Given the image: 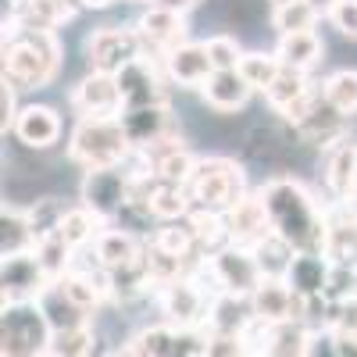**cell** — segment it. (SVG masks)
<instances>
[{"mask_svg": "<svg viewBox=\"0 0 357 357\" xmlns=\"http://www.w3.org/2000/svg\"><path fill=\"white\" fill-rule=\"evenodd\" d=\"M33 247H36V236H33V225H29L25 211L4 207V218H0V250L18 254V250H33Z\"/></svg>", "mask_w": 357, "mask_h": 357, "instance_id": "cell-35", "label": "cell"}, {"mask_svg": "<svg viewBox=\"0 0 357 357\" xmlns=\"http://www.w3.org/2000/svg\"><path fill=\"white\" fill-rule=\"evenodd\" d=\"M321 86H325V100H329L340 114H347V118L357 114V68H340Z\"/></svg>", "mask_w": 357, "mask_h": 357, "instance_id": "cell-37", "label": "cell"}, {"mask_svg": "<svg viewBox=\"0 0 357 357\" xmlns=\"http://www.w3.org/2000/svg\"><path fill=\"white\" fill-rule=\"evenodd\" d=\"M79 0H18L11 22L15 25H33V29H57L72 22Z\"/></svg>", "mask_w": 357, "mask_h": 357, "instance_id": "cell-27", "label": "cell"}, {"mask_svg": "<svg viewBox=\"0 0 357 357\" xmlns=\"http://www.w3.org/2000/svg\"><path fill=\"white\" fill-rule=\"evenodd\" d=\"M97 350V333L93 325H79V329H65V333H54L50 340V350L47 354H57V357H82V354H93Z\"/></svg>", "mask_w": 357, "mask_h": 357, "instance_id": "cell-43", "label": "cell"}, {"mask_svg": "<svg viewBox=\"0 0 357 357\" xmlns=\"http://www.w3.org/2000/svg\"><path fill=\"white\" fill-rule=\"evenodd\" d=\"M118 118H122V129H126V136L132 143V151H151V146L178 136V126L172 118L168 100L165 104H132V107H122Z\"/></svg>", "mask_w": 357, "mask_h": 357, "instance_id": "cell-10", "label": "cell"}, {"mask_svg": "<svg viewBox=\"0 0 357 357\" xmlns=\"http://www.w3.org/2000/svg\"><path fill=\"white\" fill-rule=\"evenodd\" d=\"M311 340H314V329L301 318H286V321H275V325H264L261 321V336H254L250 343H257V354H279V357H301V354H311Z\"/></svg>", "mask_w": 357, "mask_h": 357, "instance_id": "cell-19", "label": "cell"}, {"mask_svg": "<svg viewBox=\"0 0 357 357\" xmlns=\"http://www.w3.org/2000/svg\"><path fill=\"white\" fill-rule=\"evenodd\" d=\"M15 93H18V86L4 82V89H0V104H4V118H0V132H11L15 129V118H18V104H15Z\"/></svg>", "mask_w": 357, "mask_h": 357, "instance_id": "cell-47", "label": "cell"}, {"mask_svg": "<svg viewBox=\"0 0 357 357\" xmlns=\"http://www.w3.org/2000/svg\"><path fill=\"white\" fill-rule=\"evenodd\" d=\"M325 186L333 200H350L357 186V139L343 136L340 143L329 146V161H325Z\"/></svg>", "mask_w": 357, "mask_h": 357, "instance_id": "cell-22", "label": "cell"}, {"mask_svg": "<svg viewBox=\"0 0 357 357\" xmlns=\"http://www.w3.org/2000/svg\"><path fill=\"white\" fill-rule=\"evenodd\" d=\"M311 4H314V8L321 11V15H329V8L336 4V0H311Z\"/></svg>", "mask_w": 357, "mask_h": 357, "instance_id": "cell-51", "label": "cell"}, {"mask_svg": "<svg viewBox=\"0 0 357 357\" xmlns=\"http://www.w3.org/2000/svg\"><path fill=\"white\" fill-rule=\"evenodd\" d=\"M254 325H257V314H254L250 296L225 293V289H218V293L211 296V311H207V321H204V329H207V333H236V336H250Z\"/></svg>", "mask_w": 357, "mask_h": 357, "instance_id": "cell-16", "label": "cell"}, {"mask_svg": "<svg viewBox=\"0 0 357 357\" xmlns=\"http://www.w3.org/2000/svg\"><path fill=\"white\" fill-rule=\"evenodd\" d=\"M225 229H229V240L232 243H261L268 232H272V222H268V211H264V200L261 193H247L240 197L229 211H225Z\"/></svg>", "mask_w": 357, "mask_h": 357, "instance_id": "cell-18", "label": "cell"}, {"mask_svg": "<svg viewBox=\"0 0 357 357\" xmlns=\"http://www.w3.org/2000/svg\"><path fill=\"white\" fill-rule=\"evenodd\" d=\"M193 207H207V211L225 215L229 207L247 197V175L232 158H197V168L186 178Z\"/></svg>", "mask_w": 357, "mask_h": 357, "instance_id": "cell-4", "label": "cell"}, {"mask_svg": "<svg viewBox=\"0 0 357 357\" xmlns=\"http://www.w3.org/2000/svg\"><path fill=\"white\" fill-rule=\"evenodd\" d=\"M257 193L264 200L272 232H279L296 254H325V247H329V211L311 197L304 183H296L289 175H275Z\"/></svg>", "mask_w": 357, "mask_h": 357, "instance_id": "cell-1", "label": "cell"}, {"mask_svg": "<svg viewBox=\"0 0 357 357\" xmlns=\"http://www.w3.org/2000/svg\"><path fill=\"white\" fill-rule=\"evenodd\" d=\"M333 261L329 254H296L289 264V286L304 296V301H325V286H329Z\"/></svg>", "mask_w": 357, "mask_h": 357, "instance_id": "cell-23", "label": "cell"}, {"mask_svg": "<svg viewBox=\"0 0 357 357\" xmlns=\"http://www.w3.org/2000/svg\"><path fill=\"white\" fill-rule=\"evenodd\" d=\"M275 4H289V0H272V8H275Z\"/></svg>", "mask_w": 357, "mask_h": 357, "instance_id": "cell-53", "label": "cell"}, {"mask_svg": "<svg viewBox=\"0 0 357 357\" xmlns=\"http://www.w3.org/2000/svg\"><path fill=\"white\" fill-rule=\"evenodd\" d=\"M100 229H104V222L89 211L86 204H82V207H72V211H65V218H61V236H65L75 250H82L86 243H93Z\"/></svg>", "mask_w": 357, "mask_h": 357, "instance_id": "cell-39", "label": "cell"}, {"mask_svg": "<svg viewBox=\"0 0 357 357\" xmlns=\"http://www.w3.org/2000/svg\"><path fill=\"white\" fill-rule=\"evenodd\" d=\"M161 65H165L168 82L186 86V89H200L207 82V75L215 72V61H211V54H207V43H190V40L183 47H175Z\"/></svg>", "mask_w": 357, "mask_h": 357, "instance_id": "cell-20", "label": "cell"}, {"mask_svg": "<svg viewBox=\"0 0 357 357\" xmlns=\"http://www.w3.org/2000/svg\"><path fill=\"white\" fill-rule=\"evenodd\" d=\"M146 289H154V282H151V272H146L143 254L122 268H107V301H136Z\"/></svg>", "mask_w": 357, "mask_h": 357, "instance_id": "cell-30", "label": "cell"}, {"mask_svg": "<svg viewBox=\"0 0 357 357\" xmlns=\"http://www.w3.org/2000/svg\"><path fill=\"white\" fill-rule=\"evenodd\" d=\"M207 54H211L215 68H240V57H243V50H240V43H236V36H225V33L207 40Z\"/></svg>", "mask_w": 357, "mask_h": 357, "instance_id": "cell-45", "label": "cell"}, {"mask_svg": "<svg viewBox=\"0 0 357 357\" xmlns=\"http://www.w3.org/2000/svg\"><path fill=\"white\" fill-rule=\"evenodd\" d=\"M151 4H165V8H175V11H190L193 4H200V0H151Z\"/></svg>", "mask_w": 357, "mask_h": 357, "instance_id": "cell-49", "label": "cell"}, {"mask_svg": "<svg viewBox=\"0 0 357 357\" xmlns=\"http://www.w3.org/2000/svg\"><path fill=\"white\" fill-rule=\"evenodd\" d=\"M79 4H82V8H97V11H100V8H111L114 0H79Z\"/></svg>", "mask_w": 357, "mask_h": 357, "instance_id": "cell-50", "label": "cell"}, {"mask_svg": "<svg viewBox=\"0 0 357 357\" xmlns=\"http://www.w3.org/2000/svg\"><path fill=\"white\" fill-rule=\"evenodd\" d=\"M250 304H254L257 321H264V325H275L286 318L304 321V296L289 286L286 275H264L261 286L250 293Z\"/></svg>", "mask_w": 357, "mask_h": 357, "instance_id": "cell-14", "label": "cell"}, {"mask_svg": "<svg viewBox=\"0 0 357 357\" xmlns=\"http://www.w3.org/2000/svg\"><path fill=\"white\" fill-rule=\"evenodd\" d=\"M333 325H340L343 333H350L357 340V296H354V301H347V304H340V314H336Z\"/></svg>", "mask_w": 357, "mask_h": 357, "instance_id": "cell-48", "label": "cell"}, {"mask_svg": "<svg viewBox=\"0 0 357 357\" xmlns=\"http://www.w3.org/2000/svg\"><path fill=\"white\" fill-rule=\"evenodd\" d=\"M207 272H211V279H215L218 289L240 293V296H250L261 286V279H264V268H261L254 247L232 243V240L207 254Z\"/></svg>", "mask_w": 357, "mask_h": 357, "instance_id": "cell-7", "label": "cell"}, {"mask_svg": "<svg viewBox=\"0 0 357 357\" xmlns=\"http://www.w3.org/2000/svg\"><path fill=\"white\" fill-rule=\"evenodd\" d=\"M240 72L247 75V82L254 89L264 93V89L275 82V75L282 72V57L279 54H264V50H250V54L240 57Z\"/></svg>", "mask_w": 357, "mask_h": 357, "instance_id": "cell-41", "label": "cell"}, {"mask_svg": "<svg viewBox=\"0 0 357 357\" xmlns=\"http://www.w3.org/2000/svg\"><path fill=\"white\" fill-rule=\"evenodd\" d=\"M311 82H307V72H301V68H289V65H282V72L275 75V82L272 86H268L264 89V100L268 104H272L279 114L296 100V97H301L304 93V89H307Z\"/></svg>", "mask_w": 357, "mask_h": 357, "instance_id": "cell-38", "label": "cell"}, {"mask_svg": "<svg viewBox=\"0 0 357 357\" xmlns=\"http://www.w3.org/2000/svg\"><path fill=\"white\" fill-rule=\"evenodd\" d=\"M54 340V329L40 307V301H8L4 321H0V350L4 357H29V354H47Z\"/></svg>", "mask_w": 357, "mask_h": 357, "instance_id": "cell-5", "label": "cell"}, {"mask_svg": "<svg viewBox=\"0 0 357 357\" xmlns=\"http://www.w3.org/2000/svg\"><path fill=\"white\" fill-rule=\"evenodd\" d=\"M65 211H68V207L57 200V197H40L36 204H29V207H25V218H29V225H33L36 240H43V236H50V232L61 229Z\"/></svg>", "mask_w": 357, "mask_h": 357, "instance_id": "cell-42", "label": "cell"}, {"mask_svg": "<svg viewBox=\"0 0 357 357\" xmlns=\"http://www.w3.org/2000/svg\"><path fill=\"white\" fill-rule=\"evenodd\" d=\"M254 254H257V261L264 268V275H286L293 257H296V250L282 240L279 232H268L261 243H254Z\"/></svg>", "mask_w": 357, "mask_h": 357, "instance_id": "cell-40", "label": "cell"}, {"mask_svg": "<svg viewBox=\"0 0 357 357\" xmlns=\"http://www.w3.org/2000/svg\"><path fill=\"white\" fill-rule=\"evenodd\" d=\"M347 204H354V207H357V186H354V197H350V200H347Z\"/></svg>", "mask_w": 357, "mask_h": 357, "instance_id": "cell-52", "label": "cell"}, {"mask_svg": "<svg viewBox=\"0 0 357 357\" xmlns=\"http://www.w3.org/2000/svg\"><path fill=\"white\" fill-rule=\"evenodd\" d=\"M325 254L340 264L357 268V211L347 200H340V207L329 215V247H325Z\"/></svg>", "mask_w": 357, "mask_h": 357, "instance_id": "cell-25", "label": "cell"}, {"mask_svg": "<svg viewBox=\"0 0 357 357\" xmlns=\"http://www.w3.org/2000/svg\"><path fill=\"white\" fill-rule=\"evenodd\" d=\"M325 18L333 22V29H336L340 36L357 40V0H336Z\"/></svg>", "mask_w": 357, "mask_h": 357, "instance_id": "cell-46", "label": "cell"}, {"mask_svg": "<svg viewBox=\"0 0 357 357\" xmlns=\"http://www.w3.org/2000/svg\"><path fill=\"white\" fill-rule=\"evenodd\" d=\"M25 146H33V151H47L61 139V118H57L54 107H43V104H29L18 111L15 118V129H11Z\"/></svg>", "mask_w": 357, "mask_h": 357, "instance_id": "cell-21", "label": "cell"}, {"mask_svg": "<svg viewBox=\"0 0 357 357\" xmlns=\"http://www.w3.org/2000/svg\"><path fill=\"white\" fill-rule=\"evenodd\" d=\"M68 154L82 168H104V165H126L129 154L136 151L118 114H79L68 139Z\"/></svg>", "mask_w": 357, "mask_h": 357, "instance_id": "cell-3", "label": "cell"}, {"mask_svg": "<svg viewBox=\"0 0 357 357\" xmlns=\"http://www.w3.org/2000/svg\"><path fill=\"white\" fill-rule=\"evenodd\" d=\"M40 307L50 321L54 333H65V329H79V325H89V311L82 304H75L72 296L61 289V282H50L40 293Z\"/></svg>", "mask_w": 357, "mask_h": 357, "instance_id": "cell-28", "label": "cell"}, {"mask_svg": "<svg viewBox=\"0 0 357 357\" xmlns=\"http://www.w3.org/2000/svg\"><path fill=\"white\" fill-rule=\"evenodd\" d=\"M57 282H61V289L75 304H82L86 311H97L107 301V268H100V275H89V272H82V268L72 264Z\"/></svg>", "mask_w": 357, "mask_h": 357, "instance_id": "cell-31", "label": "cell"}, {"mask_svg": "<svg viewBox=\"0 0 357 357\" xmlns=\"http://www.w3.org/2000/svg\"><path fill=\"white\" fill-rule=\"evenodd\" d=\"M200 93H204V104L211 111L232 114V111L247 107L254 86L247 82V75L240 68H215L211 75H207V82L200 86Z\"/></svg>", "mask_w": 357, "mask_h": 357, "instance_id": "cell-17", "label": "cell"}, {"mask_svg": "<svg viewBox=\"0 0 357 357\" xmlns=\"http://www.w3.org/2000/svg\"><path fill=\"white\" fill-rule=\"evenodd\" d=\"M275 54L282 57V65L301 68V72H311V68L321 61L325 43L318 40L314 29H296V33H282V36H279Z\"/></svg>", "mask_w": 357, "mask_h": 357, "instance_id": "cell-29", "label": "cell"}, {"mask_svg": "<svg viewBox=\"0 0 357 357\" xmlns=\"http://www.w3.org/2000/svg\"><path fill=\"white\" fill-rule=\"evenodd\" d=\"M36 257H40V264L47 268L50 282H57V279H61L68 268H72V261H75V247L61 236V229H57V232L43 236V240H36Z\"/></svg>", "mask_w": 357, "mask_h": 357, "instance_id": "cell-34", "label": "cell"}, {"mask_svg": "<svg viewBox=\"0 0 357 357\" xmlns=\"http://www.w3.org/2000/svg\"><path fill=\"white\" fill-rule=\"evenodd\" d=\"M143 257H146V272H151V282H154V289L190 272V254L168 250V247H161L158 240H151V243L143 247Z\"/></svg>", "mask_w": 357, "mask_h": 357, "instance_id": "cell-33", "label": "cell"}, {"mask_svg": "<svg viewBox=\"0 0 357 357\" xmlns=\"http://www.w3.org/2000/svg\"><path fill=\"white\" fill-rule=\"evenodd\" d=\"M293 132L301 136L304 143L325 146V151H329L333 143H340V139L347 136V114H340L329 100H325V104H318L307 118H301V122L293 126Z\"/></svg>", "mask_w": 357, "mask_h": 357, "instance_id": "cell-24", "label": "cell"}, {"mask_svg": "<svg viewBox=\"0 0 357 357\" xmlns=\"http://www.w3.org/2000/svg\"><path fill=\"white\" fill-rule=\"evenodd\" d=\"M211 296L204 293V286L190 272L158 286V304H161V311L172 325H204L207 311H211Z\"/></svg>", "mask_w": 357, "mask_h": 357, "instance_id": "cell-11", "label": "cell"}, {"mask_svg": "<svg viewBox=\"0 0 357 357\" xmlns=\"http://www.w3.org/2000/svg\"><path fill=\"white\" fill-rule=\"evenodd\" d=\"M321 18V11L311 4V0H289V4H275L272 11V29L282 33H296V29H314Z\"/></svg>", "mask_w": 357, "mask_h": 357, "instance_id": "cell-36", "label": "cell"}, {"mask_svg": "<svg viewBox=\"0 0 357 357\" xmlns=\"http://www.w3.org/2000/svg\"><path fill=\"white\" fill-rule=\"evenodd\" d=\"M72 107L79 114H122L126 100H122L118 75L89 68V75L72 89Z\"/></svg>", "mask_w": 357, "mask_h": 357, "instance_id": "cell-15", "label": "cell"}, {"mask_svg": "<svg viewBox=\"0 0 357 357\" xmlns=\"http://www.w3.org/2000/svg\"><path fill=\"white\" fill-rule=\"evenodd\" d=\"M143 240L129 229H100L97 240H93V254L100 268H122L129 261H136L143 254Z\"/></svg>", "mask_w": 357, "mask_h": 357, "instance_id": "cell-26", "label": "cell"}, {"mask_svg": "<svg viewBox=\"0 0 357 357\" xmlns=\"http://www.w3.org/2000/svg\"><path fill=\"white\" fill-rule=\"evenodd\" d=\"M50 286L47 268L33 250H18L4 254V268H0V289H4V304L8 301H40V293Z\"/></svg>", "mask_w": 357, "mask_h": 357, "instance_id": "cell-12", "label": "cell"}, {"mask_svg": "<svg viewBox=\"0 0 357 357\" xmlns=\"http://www.w3.org/2000/svg\"><path fill=\"white\" fill-rule=\"evenodd\" d=\"M132 186H136V172H126L122 165L86 168V175H82V204L100 222H111L122 211H129Z\"/></svg>", "mask_w": 357, "mask_h": 357, "instance_id": "cell-6", "label": "cell"}, {"mask_svg": "<svg viewBox=\"0 0 357 357\" xmlns=\"http://www.w3.org/2000/svg\"><path fill=\"white\" fill-rule=\"evenodd\" d=\"M154 240L161 243V247H168V250H178V254H190L193 257V250H197V236H193V225L183 218V222H165V229H158V236Z\"/></svg>", "mask_w": 357, "mask_h": 357, "instance_id": "cell-44", "label": "cell"}, {"mask_svg": "<svg viewBox=\"0 0 357 357\" xmlns=\"http://www.w3.org/2000/svg\"><path fill=\"white\" fill-rule=\"evenodd\" d=\"M165 65L158 57L143 54L136 61H129L122 72H118V86H122V100L126 107L132 104H165L168 93H165Z\"/></svg>", "mask_w": 357, "mask_h": 357, "instance_id": "cell-13", "label": "cell"}, {"mask_svg": "<svg viewBox=\"0 0 357 357\" xmlns=\"http://www.w3.org/2000/svg\"><path fill=\"white\" fill-rule=\"evenodd\" d=\"M136 57H143V40H139L136 29L107 25V29H97V33L86 36V61L97 72L118 75L129 61H136Z\"/></svg>", "mask_w": 357, "mask_h": 357, "instance_id": "cell-8", "label": "cell"}, {"mask_svg": "<svg viewBox=\"0 0 357 357\" xmlns=\"http://www.w3.org/2000/svg\"><path fill=\"white\" fill-rule=\"evenodd\" d=\"M122 354H139V357H178V325H154V329L136 333Z\"/></svg>", "mask_w": 357, "mask_h": 357, "instance_id": "cell-32", "label": "cell"}, {"mask_svg": "<svg viewBox=\"0 0 357 357\" xmlns=\"http://www.w3.org/2000/svg\"><path fill=\"white\" fill-rule=\"evenodd\" d=\"M61 68V43L54 29H33V25H8L4 33V82L18 89H40L54 82Z\"/></svg>", "mask_w": 357, "mask_h": 357, "instance_id": "cell-2", "label": "cell"}, {"mask_svg": "<svg viewBox=\"0 0 357 357\" xmlns=\"http://www.w3.org/2000/svg\"><path fill=\"white\" fill-rule=\"evenodd\" d=\"M136 33L143 40V54L165 61L175 47L186 43V11H175V8H165V4H151L139 15Z\"/></svg>", "mask_w": 357, "mask_h": 357, "instance_id": "cell-9", "label": "cell"}]
</instances>
